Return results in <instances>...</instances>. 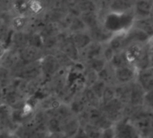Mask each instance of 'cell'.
<instances>
[{
  "label": "cell",
  "mask_w": 153,
  "mask_h": 138,
  "mask_svg": "<svg viewBox=\"0 0 153 138\" xmlns=\"http://www.w3.org/2000/svg\"><path fill=\"white\" fill-rule=\"evenodd\" d=\"M102 25L111 33H125L131 29L134 24L135 16L132 11L129 12H114L111 10L102 11L99 14Z\"/></svg>",
  "instance_id": "6da1fadb"
},
{
  "label": "cell",
  "mask_w": 153,
  "mask_h": 138,
  "mask_svg": "<svg viewBox=\"0 0 153 138\" xmlns=\"http://www.w3.org/2000/svg\"><path fill=\"white\" fill-rule=\"evenodd\" d=\"M11 75L15 78L26 81H32L42 78L41 60L28 63L23 62L16 70L11 73Z\"/></svg>",
  "instance_id": "7a4b0ae2"
},
{
  "label": "cell",
  "mask_w": 153,
  "mask_h": 138,
  "mask_svg": "<svg viewBox=\"0 0 153 138\" xmlns=\"http://www.w3.org/2000/svg\"><path fill=\"white\" fill-rule=\"evenodd\" d=\"M126 107L127 106L124 103H123L119 98L115 97L114 99H112L106 104L101 105L99 107L105 113L107 118L114 124L125 117Z\"/></svg>",
  "instance_id": "3957f363"
},
{
  "label": "cell",
  "mask_w": 153,
  "mask_h": 138,
  "mask_svg": "<svg viewBox=\"0 0 153 138\" xmlns=\"http://www.w3.org/2000/svg\"><path fill=\"white\" fill-rule=\"evenodd\" d=\"M41 65L42 71V78L46 80H51L63 69L56 56L51 52L46 53L41 59Z\"/></svg>",
  "instance_id": "277c9868"
},
{
  "label": "cell",
  "mask_w": 153,
  "mask_h": 138,
  "mask_svg": "<svg viewBox=\"0 0 153 138\" xmlns=\"http://www.w3.org/2000/svg\"><path fill=\"white\" fill-rule=\"evenodd\" d=\"M138 69L128 64L117 69H114V79L115 84H128L136 81L138 75Z\"/></svg>",
  "instance_id": "5b68a950"
},
{
  "label": "cell",
  "mask_w": 153,
  "mask_h": 138,
  "mask_svg": "<svg viewBox=\"0 0 153 138\" xmlns=\"http://www.w3.org/2000/svg\"><path fill=\"white\" fill-rule=\"evenodd\" d=\"M115 129V136L122 138L140 137L137 128L128 117H123L120 121L114 124Z\"/></svg>",
  "instance_id": "8992f818"
},
{
  "label": "cell",
  "mask_w": 153,
  "mask_h": 138,
  "mask_svg": "<svg viewBox=\"0 0 153 138\" xmlns=\"http://www.w3.org/2000/svg\"><path fill=\"white\" fill-rule=\"evenodd\" d=\"M19 54L23 62L28 63L40 60L46 53L43 48L29 43L25 47L19 49Z\"/></svg>",
  "instance_id": "52a82bcc"
},
{
  "label": "cell",
  "mask_w": 153,
  "mask_h": 138,
  "mask_svg": "<svg viewBox=\"0 0 153 138\" xmlns=\"http://www.w3.org/2000/svg\"><path fill=\"white\" fill-rule=\"evenodd\" d=\"M132 12L135 20L151 16L153 15V0H136Z\"/></svg>",
  "instance_id": "ba28073f"
},
{
  "label": "cell",
  "mask_w": 153,
  "mask_h": 138,
  "mask_svg": "<svg viewBox=\"0 0 153 138\" xmlns=\"http://www.w3.org/2000/svg\"><path fill=\"white\" fill-rule=\"evenodd\" d=\"M145 94L146 91L140 86V84L137 81H132L131 83V96H130V102L128 106L133 107H143Z\"/></svg>",
  "instance_id": "9c48e42d"
},
{
  "label": "cell",
  "mask_w": 153,
  "mask_h": 138,
  "mask_svg": "<svg viewBox=\"0 0 153 138\" xmlns=\"http://www.w3.org/2000/svg\"><path fill=\"white\" fill-rule=\"evenodd\" d=\"M104 43L93 41L87 48L80 51V62L84 63L91 59L102 57Z\"/></svg>",
  "instance_id": "30bf717a"
},
{
  "label": "cell",
  "mask_w": 153,
  "mask_h": 138,
  "mask_svg": "<svg viewBox=\"0 0 153 138\" xmlns=\"http://www.w3.org/2000/svg\"><path fill=\"white\" fill-rule=\"evenodd\" d=\"M93 41L98 42L101 43H106L109 42V40L113 37L114 34L108 31L103 25L100 23L97 26L91 28L88 30Z\"/></svg>",
  "instance_id": "8fae6325"
},
{
  "label": "cell",
  "mask_w": 153,
  "mask_h": 138,
  "mask_svg": "<svg viewBox=\"0 0 153 138\" xmlns=\"http://www.w3.org/2000/svg\"><path fill=\"white\" fill-rule=\"evenodd\" d=\"M136 81L140 84L144 90L149 91L153 90V68H148L138 72Z\"/></svg>",
  "instance_id": "7c38bea8"
},
{
  "label": "cell",
  "mask_w": 153,
  "mask_h": 138,
  "mask_svg": "<svg viewBox=\"0 0 153 138\" xmlns=\"http://www.w3.org/2000/svg\"><path fill=\"white\" fill-rule=\"evenodd\" d=\"M80 122L76 116L62 122V134L65 137H75L80 127Z\"/></svg>",
  "instance_id": "4fadbf2b"
},
{
  "label": "cell",
  "mask_w": 153,
  "mask_h": 138,
  "mask_svg": "<svg viewBox=\"0 0 153 138\" xmlns=\"http://www.w3.org/2000/svg\"><path fill=\"white\" fill-rule=\"evenodd\" d=\"M71 34V38H72L75 45L79 50V51H82L85 48H87L93 42V39L91 37L88 30L74 33V34Z\"/></svg>",
  "instance_id": "5bb4252c"
},
{
  "label": "cell",
  "mask_w": 153,
  "mask_h": 138,
  "mask_svg": "<svg viewBox=\"0 0 153 138\" xmlns=\"http://www.w3.org/2000/svg\"><path fill=\"white\" fill-rule=\"evenodd\" d=\"M108 44L112 47V49L114 51L115 53L123 51L125 50V48L128 46L126 32L125 33L114 34L113 35V37L109 40Z\"/></svg>",
  "instance_id": "9a60e30c"
},
{
  "label": "cell",
  "mask_w": 153,
  "mask_h": 138,
  "mask_svg": "<svg viewBox=\"0 0 153 138\" xmlns=\"http://www.w3.org/2000/svg\"><path fill=\"white\" fill-rule=\"evenodd\" d=\"M136 0H114L108 10L114 12H129L132 11Z\"/></svg>",
  "instance_id": "2e32d148"
},
{
  "label": "cell",
  "mask_w": 153,
  "mask_h": 138,
  "mask_svg": "<svg viewBox=\"0 0 153 138\" xmlns=\"http://www.w3.org/2000/svg\"><path fill=\"white\" fill-rule=\"evenodd\" d=\"M80 18L87 25L88 29H91L101 23L100 16L98 11H87L80 14Z\"/></svg>",
  "instance_id": "e0dca14e"
},
{
  "label": "cell",
  "mask_w": 153,
  "mask_h": 138,
  "mask_svg": "<svg viewBox=\"0 0 153 138\" xmlns=\"http://www.w3.org/2000/svg\"><path fill=\"white\" fill-rule=\"evenodd\" d=\"M115 96L126 106L129 105L131 96V83L128 84H115Z\"/></svg>",
  "instance_id": "ac0fdd59"
},
{
  "label": "cell",
  "mask_w": 153,
  "mask_h": 138,
  "mask_svg": "<svg viewBox=\"0 0 153 138\" xmlns=\"http://www.w3.org/2000/svg\"><path fill=\"white\" fill-rule=\"evenodd\" d=\"M98 80L103 81L106 84L110 85H115V79H114V68L112 67V65L107 62V64L105 66L103 70H101L99 72H97Z\"/></svg>",
  "instance_id": "d6986e66"
},
{
  "label": "cell",
  "mask_w": 153,
  "mask_h": 138,
  "mask_svg": "<svg viewBox=\"0 0 153 138\" xmlns=\"http://www.w3.org/2000/svg\"><path fill=\"white\" fill-rule=\"evenodd\" d=\"M74 2L78 7L80 14L87 11H98L99 7L97 0H74Z\"/></svg>",
  "instance_id": "ffe728a7"
},
{
  "label": "cell",
  "mask_w": 153,
  "mask_h": 138,
  "mask_svg": "<svg viewBox=\"0 0 153 138\" xmlns=\"http://www.w3.org/2000/svg\"><path fill=\"white\" fill-rule=\"evenodd\" d=\"M82 64L85 65L86 68L91 69V70H93L97 72H99L107 64V61L103 57H98V58L91 59V60H88Z\"/></svg>",
  "instance_id": "44dd1931"
},
{
  "label": "cell",
  "mask_w": 153,
  "mask_h": 138,
  "mask_svg": "<svg viewBox=\"0 0 153 138\" xmlns=\"http://www.w3.org/2000/svg\"><path fill=\"white\" fill-rule=\"evenodd\" d=\"M109 63L114 69H117V68H120V67H123V66L130 64L128 60H127V58H126L124 51H121V52H118V53H115L114 56L113 57V59L109 61Z\"/></svg>",
  "instance_id": "7402d4cb"
},
{
  "label": "cell",
  "mask_w": 153,
  "mask_h": 138,
  "mask_svg": "<svg viewBox=\"0 0 153 138\" xmlns=\"http://www.w3.org/2000/svg\"><path fill=\"white\" fill-rule=\"evenodd\" d=\"M115 90H114V85H110V84H107L105 90H104V93H103V96H102V99H101V105H104V104H106L108 103L109 101H111L112 99H114L115 98ZM100 105V106H101Z\"/></svg>",
  "instance_id": "603a6c76"
},
{
  "label": "cell",
  "mask_w": 153,
  "mask_h": 138,
  "mask_svg": "<svg viewBox=\"0 0 153 138\" xmlns=\"http://www.w3.org/2000/svg\"><path fill=\"white\" fill-rule=\"evenodd\" d=\"M106 85H107V84H106L105 82H104L103 81L98 80L97 81H96V82L90 87V88L92 89L93 92L96 94V96L100 99V101H101V99H102V96H103V93H104V90H105Z\"/></svg>",
  "instance_id": "cb8c5ba5"
},
{
  "label": "cell",
  "mask_w": 153,
  "mask_h": 138,
  "mask_svg": "<svg viewBox=\"0 0 153 138\" xmlns=\"http://www.w3.org/2000/svg\"><path fill=\"white\" fill-rule=\"evenodd\" d=\"M143 108L153 114V90L146 92L144 97Z\"/></svg>",
  "instance_id": "d4e9b609"
},
{
  "label": "cell",
  "mask_w": 153,
  "mask_h": 138,
  "mask_svg": "<svg viewBox=\"0 0 153 138\" xmlns=\"http://www.w3.org/2000/svg\"><path fill=\"white\" fill-rule=\"evenodd\" d=\"M114 54H115V52H114V51L112 49V47L108 44V43H104V48H103V54H102V57L107 61V62H109L112 59H113V57L114 56Z\"/></svg>",
  "instance_id": "484cf974"
},
{
  "label": "cell",
  "mask_w": 153,
  "mask_h": 138,
  "mask_svg": "<svg viewBox=\"0 0 153 138\" xmlns=\"http://www.w3.org/2000/svg\"><path fill=\"white\" fill-rule=\"evenodd\" d=\"M103 138H114L115 136V129L114 125H112L111 126H108L102 130V136Z\"/></svg>",
  "instance_id": "4316f807"
},
{
  "label": "cell",
  "mask_w": 153,
  "mask_h": 138,
  "mask_svg": "<svg viewBox=\"0 0 153 138\" xmlns=\"http://www.w3.org/2000/svg\"><path fill=\"white\" fill-rule=\"evenodd\" d=\"M14 0H0V7L5 12H11L13 8Z\"/></svg>",
  "instance_id": "83f0119b"
},
{
  "label": "cell",
  "mask_w": 153,
  "mask_h": 138,
  "mask_svg": "<svg viewBox=\"0 0 153 138\" xmlns=\"http://www.w3.org/2000/svg\"><path fill=\"white\" fill-rule=\"evenodd\" d=\"M149 45H150V48H151V50L153 51V37L150 39V41H149Z\"/></svg>",
  "instance_id": "f1b7e54d"
},
{
  "label": "cell",
  "mask_w": 153,
  "mask_h": 138,
  "mask_svg": "<svg viewBox=\"0 0 153 138\" xmlns=\"http://www.w3.org/2000/svg\"><path fill=\"white\" fill-rule=\"evenodd\" d=\"M5 13V11H3V9L1 8V7H0V17H1L3 16V14Z\"/></svg>",
  "instance_id": "f546056e"
},
{
  "label": "cell",
  "mask_w": 153,
  "mask_h": 138,
  "mask_svg": "<svg viewBox=\"0 0 153 138\" xmlns=\"http://www.w3.org/2000/svg\"><path fill=\"white\" fill-rule=\"evenodd\" d=\"M68 1H74V0H68Z\"/></svg>",
  "instance_id": "4dcf8cb0"
}]
</instances>
